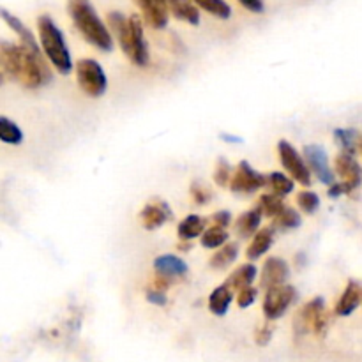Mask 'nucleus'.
Returning <instances> with one entry per match:
<instances>
[{"label":"nucleus","instance_id":"nucleus-1","mask_svg":"<svg viewBox=\"0 0 362 362\" xmlns=\"http://www.w3.org/2000/svg\"><path fill=\"white\" fill-rule=\"evenodd\" d=\"M0 67L4 73L27 88H37L52 80L42 55H34L25 46L0 39Z\"/></svg>","mask_w":362,"mask_h":362},{"label":"nucleus","instance_id":"nucleus-2","mask_svg":"<svg viewBox=\"0 0 362 362\" xmlns=\"http://www.w3.org/2000/svg\"><path fill=\"white\" fill-rule=\"evenodd\" d=\"M108 23L112 28L110 34L115 35L127 59L136 66H147L151 55H148V45L145 41L141 18L136 14L124 16L119 11H112L108 14Z\"/></svg>","mask_w":362,"mask_h":362},{"label":"nucleus","instance_id":"nucleus-3","mask_svg":"<svg viewBox=\"0 0 362 362\" xmlns=\"http://www.w3.org/2000/svg\"><path fill=\"white\" fill-rule=\"evenodd\" d=\"M67 11L73 20L74 27L80 30L85 41L90 42L101 52H112L113 37L110 34L105 21L99 18L98 11L90 4V0H67Z\"/></svg>","mask_w":362,"mask_h":362},{"label":"nucleus","instance_id":"nucleus-4","mask_svg":"<svg viewBox=\"0 0 362 362\" xmlns=\"http://www.w3.org/2000/svg\"><path fill=\"white\" fill-rule=\"evenodd\" d=\"M37 30L39 41H41V49L48 57L49 62L53 64V67L60 74H69L73 71V60H71V53L66 45V39H64L62 30L46 14L39 16Z\"/></svg>","mask_w":362,"mask_h":362},{"label":"nucleus","instance_id":"nucleus-5","mask_svg":"<svg viewBox=\"0 0 362 362\" xmlns=\"http://www.w3.org/2000/svg\"><path fill=\"white\" fill-rule=\"evenodd\" d=\"M329 329V315L325 311V300L322 297L311 299L296 317L297 334L313 332L317 336H325Z\"/></svg>","mask_w":362,"mask_h":362},{"label":"nucleus","instance_id":"nucleus-6","mask_svg":"<svg viewBox=\"0 0 362 362\" xmlns=\"http://www.w3.org/2000/svg\"><path fill=\"white\" fill-rule=\"evenodd\" d=\"M76 80L81 90L90 98H101L108 88V78H106L101 64L94 59L78 60Z\"/></svg>","mask_w":362,"mask_h":362},{"label":"nucleus","instance_id":"nucleus-7","mask_svg":"<svg viewBox=\"0 0 362 362\" xmlns=\"http://www.w3.org/2000/svg\"><path fill=\"white\" fill-rule=\"evenodd\" d=\"M297 300V290L292 285H283L271 286L267 288L264 299V315L269 322H274L281 318L286 313L290 306Z\"/></svg>","mask_w":362,"mask_h":362},{"label":"nucleus","instance_id":"nucleus-8","mask_svg":"<svg viewBox=\"0 0 362 362\" xmlns=\"http://www.w3.org/2000/svg\"><path fill=\"white\" fill-rule=\"evenodd\" d=\"M265 175L258 173L247 161H240L232 172L228 187L235 194H253L265 186Z\"/></svg>","mask_w":362,"mask_h":362},{"label":"nucleus","instance_id":"nucleus-9","mask_svg":"<svg viewBox=\"0 0 362 362\" xmlns=\"http://www.w3.org/2000/svg\"><path fill=\"white\" fill-rule=\"evenodd\" d=\"M278 152L283 168L292 175V180L303 184V186H311V172L304 163L303 156L297 152V148L290 141L281 140L278 145Z\"/></svg>","mask_w":362,"mask_h":362},{"label":"nucleus","instance_id":"nucleus-10","mask_svg":"<svg viewBox=\"0 0 362 362\" xmlns=\"http://www.w3.org/2000/svg\"><path fill=\"white\" fill-rule=\"evenodd\" d=\"M304 158H306L304 163L310 168V172H315L320 182H324L325 186H331V184L336 182L334 172L329 165V156L324 147H320V145H306L304 147Z\"/></svg>","mask_w":362,"mask_h":362},{"label":"nucleus","instance_id":"nucleus-11","mask_svg":"<svg viewBox=\"0 0 362 362\" xmlns=\"http://www.w3.org/2000/svg\"><path fill=\"white\" fill-rule=\"evenodd\" d=\"M172 209L166 202H163L161 198H154L152 202H148L140 212L141 225L145 230H158L165 225L166 221L172 219Z\"/></svg>","mask_w":362,"mask_h":362},{"label":"nucleus","instance_id":"nucleus-12","mask_svg":"<svg viewBox=\"0 0 362 362\" xmlns=\"http://www.w3.org/2000/svg\"><path fill=\"white\" fill-rule=\"evenodd\" d=\"M336 173L341 177V182L349 187V191H356L357 187L361 186L362 180V173H361V165L357 161V158L350 154H339L336 158Z\"/></svg>","mask_w":362,"mask_h":362},{"label":"nucleus","instance_id":"nucleus-13","mask_svg":"<svg viewBox=\"0 0 362 362\" xmlns=\"http://www.w3.org/2000/svg\"><path fill=\"white\" fill-rule=\"evenodd\" d=\"M290 267L283 258L271 257L265 260L264 269H262L260 285L262 288H271V286L283 285L288 279Z\"/></svg>","mask_w":362,"mask_h":362},{"label":"nucleus","instance_id":"nucleus-14","mask_svg":"<svg viewBox=\"0 0 362 362\" xmlns=\"http://www.w3.org/2000/svg\"><path fill=\"white\" fill-rule=\"evenodd\" d=\"M140 7L144 20L148 27L165 28L168 25V7H166L165 0H134Z\"/></svg>","mask_w":362,"mask_h":362},{"label":"nucleus","instance_id":"nucleus-15","mask_svg":"<svg viewBox=\"0 0 362 362\" xmlns=\"http://www.w3.org/2000/svg\"><path fill=\"white\" fill-rule=\"evenodd\" d=\"M0 18L6 21V25L11 30L16 32V35L21 41V46H25V48H27L28 52L34 53V55H41V48H39L37 41H35V35L32 34L30 28H28L20 18L14 16L13 13H9V11L4 9V7H0Z\"/></svg>","mask_w":362,"mask_h":362},{"label":"nucleus","instance_id":"nucleus-16","mask_svg":"<svg viewBox=\"0 0 362 362\" xmlns=\"http://www.w3.org/2000/svg\"><path fill=\"white\" fill-rule=\"evenodd\" d=\"M154 271L158 276L175 281L177 278L187 274V264L175 255H161L154 260Z\"/></svg>","mask_w":362,"mask_h":362},{"label":"nucleus","instance_id":"nucleus-17","mask_svg":"<svg viewBox=\"0 0 362 362\" xmlns=\"http://www.w3.org/2000/svg\"><path fill=\"white\" fill-rule=\"evenodd\" d=\"M361 299L362 288L359 281L352 279V281H349V285L345 286L338 304H336V315H338V317H349V315H352L354 311L361 306Z\"/></svg>","mask_w":362,"mask_h":362},{"label":"nucleus","instance_id":"nucleus-18","mask_svg":"<svg viewBox=\"0 0 362 362\" xmlns=\"http://www.w3.org/2000/svg\"><path fill=\"white\" fill-rule=\"evenodd\" d=\"M272 243H274V230H272V226L258 230V232L253 235V240H251V244L247 246V250H246L247 260L257 262L258 258L264 257V255L271 250Z\"/></svg>","mask_w":362,"mask_h":362},{"label":"nucleus","instance_id":"nucleus-19","mask_svg":"<svg viewBox=\"0 0 362 362\" xmlns=\"http://www.w3.org/2000/svg\"><path fill=\"white\" fill-rule=\"evenodd\" d=\"M168 13H172L177 20L197 27L200 23V11L191 0H165Z\"/></svg>","mask_w":362,"mask_h":362},{"label":"nucleus","instance_id":"nucleus-20","mask_svg":"<svg viewBox=\"0 0 362 362\" xmlns=\"http://www.w3.org/2000/svg\"><path fill=\"white\" fill-rule=\"evenodd\" d=\"M260 223H262V214L257 207H253L251 211H246L244 214H240L237 218L235 225V233L240 237V239H250L253 237L255 233L260 230Z\"/></svg>","mask_w":362,"mask_h":362},{"label":"nucleus","instance_id":"nucleus-21","mask_svg":"<svg viewBox=\"0 0 362 362\" xmlns=\"http://www.w3.org/2000/svg\"><path fill=\"white\" fill-rule=\"evenodd\" d=\"M233 300V290L228 285H221L218 288L212 290V293L209 296V311L216 317H223L228 311L230 304Z\"/></svg>","mask_w":362,"mask_h":362},{"label":"nucleus","instance_id":"nucleus-22","mask_svg":"<svg viewBox=\"0 0 362 362\" xmlns=\"http://www.w3.org/2000/svg\"><path fill=\"white\" fill-rule=\"evenodd\" d=\"M205 219L200 218L197 214H189L187 218H184L182 221L177 226V235H179L180 240H193L197 237H200L205 230Z\"/></svg>","mask_w":362,"mask_h":362},{"label":"nucleus","instance_id":"nucleus-23","mask_svg":"<svg viewBox=\"0 0 362 362\" xmlns=\"http://www.w3.org/2000/svg\"><path fill=\"white\" fill-rule=\"evenodd\" d=\"M257 274H258V271L253 264L240 265L237 271H233L232 274L228 276V279H226V285H228L233 292H235V290H243V288H246V286L253 285Z\"/></svg>","mask_w":362,"mask_h":362},{"label":"nucleus","instance_id":"nucleus-24","mask_svg":"<svg viewBox=\"0 0 362 362\" xmlns=\"http://www.w3.org/2000/svg\"><path fill=\"white\" fill-rule=\"evenodd\" d=\"M334 138L341 147L343 154L357 158L361 152V134L356 129H334Z\"/></svg>","mask_w":362,"mask_h":362},{"label":"nucleus","instance_id":"nucleus-25","mask_svg":"<svg viewBox=\"0 0 362 362\" xmlns=\"http://www.w3.org/2000/svg\"><path fill=\"white\" fill-rule=\"evenodd\" d=\"M237 255H239V247H237V244L226 243L223 244L214 255H212L209 265H211L214 271H221V269H226L228 265H232L233 262L237 260Z\"/></svg>","mask_w":362,"mask_h":362},{"label":"nucleus","instance_id":"nucleus-26","mask_svg":"<svg viewBox=\"0 0 362 362\" xmlns=\"http://www.w3.org/2000/svg\"><path fill=\"white\" fill-rule=\"evenodd\" d=\"M303 225V218L297 211H293L292 207H285L278 216L274 218V226L272 230H281V232H286V230H296Z\"/></svg>","mask_w":362,"mask_h":362},{"label":"nucleus","instance_id":"nucleus-27","mask_svg":"<svg viewBox=\"0 0 362 362\" xmlns=\"http://www.w3.org/2000/svg\"><path fill=\"white\" fill-rule=\"evenodd\" d=\"M0 141L9 145H20L23 141V131L7 117H0Z\"/></svg>","mask_w":362,"mask_h":362},{"label":"nucleus","instance_id":"nucleus-28","mask_svg":"<svg viewBox=\"0 0 362 362\" xmlns=\"http://www.w3.org/2000/svg\"><path fill=\"white\" fill-rule=\"evenodd\" d=\"M265 180H267L265 184H269V187L272 189V194H276L279 198L286 197V194H290L293 191V180L281 172L269 173V177H265Z\"/></svg>","mask_w":362,"mask_h":362},{"label":"nucleus","instance_id":"nucleus-29","mask_svg":"<svg viewBox=\"0 0 362 362\" xmlns=\"http://www.w3.org/2000/svg\"><path fill=\"white\" fill-rule=\"evenodd\" d=\"M285 202H283V198L276 197V194H262L260 200H258L257 204V209L260 211L262 218H276V216L279 214V212L285 209Z\"/></svg>","mask_w":362,"mask_h":362},{"label":"nucleus","instance_id":"nucleus-30","mask_svg":"<svg viewBox=\"0 0 362 362\" xmlns=\"http://www.w3.org/2000/svg\"><path fill=\"white\" fill-rule=\"evenodd\" d=\"M200 237L202 246L207 247V250H219L228 240V232L225 228H219V226H209Z\"/></svg>","mask_w":362,"mask_h":362},{"label":"nucleus","instance_id":"nucleus-31","mask_svg":"<svg viewBox=\"0 0 362 362\" xmlns=\"http://www.w3.org/2000/svg\"><path fill=\"white\" fill-rule=\"evenodd\" d=\"M197 7L207 11L209 14L221 20H228L232 16V7L225 2V0H191Z\"/></svg>","mask_w":362,"mask_h":362},{"label":"nucleus","instance_id":"nucleus-32","mask_svg":"<svg viewBox=\"0 0 362 362\" xmlns=\"http://www.w3.org/2000/svg\"><path fill=\"white\" fill-rule=\"evenodd\" d=\"M297 205L300 207V211H304L306 214H315L320 207V198L313 191H300L297 194Z\"/></svg>","mask_w":362,"mask_h":362},{"label":"nucleus","instance_id":"nucleus-33","mask_svg":"<svg viewBox=\"0 0 362 362\" xmlns=\"http://www.w3.org/2000/svg\"><path fill=\"white\" fill-rule=\"evenodd\" d=\"M232 172H233L232 165H230L225 158H219L218 163H216V168H214V182L221 187L228 186Z\"/></svg>","mask_w":362,"mask_h":362},{"label":"nucleus","instance_id":"nucleus-34","mask_svg":"<svg viewBox=\"0 0 362 362\" xmlns=\"http://www.w3.org/2000/svg\"><path fill=\"white\" fill-rule=\"evenodd\" d=\"M189 193H191V198H193V202L197 205H207L209 202L212 200L211 189H209L205 184H202L200 180H194V182L191 184Z\"/></svg>","mask_w":362,"mask_h":362},{"label":"nucleus","instance_id":"nucleus-35","mask_svg":"<svg viewBox=\"0 0 362 362\" xmlns=\"http://www.w3.org/2000/svg\"><path fill=\"white\" fill-rule=\"evenodd\" d=\"M272 334H274V325H272V322L267 320L255 331V343L258 346H267L271 343Z\"/></svg>","mask_w":362,"mask_h":362},{"label":"nucleus","instance_id":"nucleus-36","mask_svg":"<svg viewBox=\"0 0 362 362\" xmlns=\"http://www.w3.org/2000/svg\"><path fill=\"white\" fill-rule=\"evenodd\" d=\"M258 290L255 286H246V288L239 290V296H237V306L239 308H250L251 304L257 300Z\"/></svg>","mask_w":362,"mask_h":362},{"label":"nucleus","instance_id":"nucleus-37","mask_svg":"<svg viewBox=\"0 0 362 362\" xmlns=\"http://www.w3.org/2000/svg\"><path fill=\"white\" fill-rule=\"evenodd\" d=\"M209 221H211V226H219V228L226 230V226L232 223V214L228 211H219L216 214H212Z\"/></svg>","mask_w":362,"mask_h":362},{"label":"nucleus","instance_id":"nucleus-38","mask_svg":"<svg viewBox=\"0 0 362 362\" xmlns=\"http://www.w3.org/2000/svg\"><path fill=\"white\" fill-rule=\"evenodd\" d=\"M145 299H147V303L154 304V306H166V303H168V299H166L165 292H158V290H148L147 296H145Z\"/></svg>","mask_w":362,"mask_h":362},{"label":"nucleus","instance_id":"nucleus-39","mask_svg":"<svg viewBox=\"0 0 362 362\" xmlns=\"http://www.w3.org/2000/svg\"><path fill=\"white\" fill-rule=\"evenodd\" d=\"M243 4V7H246L247 11L251 13H264L265 6H264V0H239Z\"/></svg>","mask_w":362,"mask_h":362},{"label":"nucleus","instance_id":"nucleus-40","mask_svg":"<svg viewBox=\"0 0 362 362\" xmlns=\"http://www.w3.org/2000/svg\"><path fill=\"white\" fill-rule=\"evenodd\" d=\"M221 140L228 141V144H243V140H240L239 136H232V134H226V133H221Z\"/></svg>","mask_w":362,"mask_h":362},{"label":"nucleus","instance_id":"nucleus-41","mask_svg":"<svg viewBox=\"0 0 362 362\" xmlns=\"http://www.w3.org/2000/svg\"><path fill=\"white\" fill-rule=\"evenodd\" d=\"M177 250L179 251H189L191 250V244L187 240H182V243L177 244Z\"/></svg>","mask_w":362,"mask_h":362},{"label":"nucleus","instance_id":"nucleus-42","mask_svg":"<svg viewBox=\"0 0 362 362\" xmlns=\"http://www.w3.org/2000/svg\"><path fill=\"white\" fill-rule=\"evenodd\" d=\"M2 81H4V76H2V74H0V85H2Z\"/></svg>","mask_w":362,"mask_h":362}]
</instances>
